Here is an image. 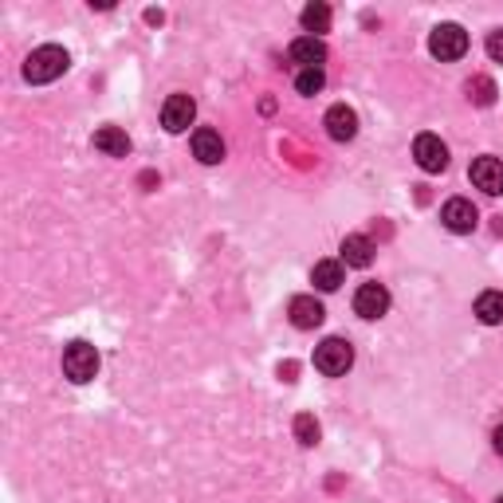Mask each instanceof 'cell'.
<instances>
[{
  "label": "cell",
  "instance_id": "cell-23",
  "mask_svg": "<svg viewBox=\"0 0 503 503\" xmlns=\"http://www.w3.org/2000/svg\"><path fill=\"white\" fill-rule=\"evenodd\" d=\"M492 440H496V452H499V457H503V425L496 429V437H492Z\"/></svg>",
  "mask_w": 503,
  "mask_h": 503
},
{
  "label": "cell",
  "instance_id": "cell-1",
  "mask_svg": "<svg viewBox=\"0 0 503 503\" xmlns=\"http://www.w3.org/2000/svg\"><path fill=\"white\" fill-rule=\"evenodd\" d=\"M67 67H71V55L64 52V47L44 44V47H35V52L24 59V79H28V83H52V79L64 75Z\"/></svg>",
  "mask_w": 503,
  "mask_h": 503
},
{
  "label": "cell",
  "instance_id": "cell-6",
  "mask_svg": "<svg viewBox=\"0 0 503 503\" xmlns=\"http://www.w3.org/2000/svg\"><path fill=\"white\" fill-rule=\"evenodd\" d=\"M193 118H197V103L189 99V94H170L162 106V126L170 130V134H182V130L193 126Z\"/></svg>",
  "mask_w": 503,
  "mask_h": 503
},
{
  "label": "cell",
  "instance_id": "cell-8",
  "mask_svg": "<svg viewBox=\"0 0 503 503\" xmlns=\"http://www.w3.org/2000/svg\"><path fill=\"white\" fill-rule=\"evenodd\" d=\"M287 59H291L299 71L322 67V64H327V44H322L319 35H299V40L291 44V52H287Z\"/></svg>",
  "mask_w": 503,
  "mask_h": 503
},
{
  "label": "cell",
  "instance_id": "cell-2",
  "mask_svg": "<svg viewBox=\"0 0 503 503\" xmlns=\"http://www.w3.org/2000/svg\"><path fill=\"white\" fill-rule=\"evenodd\" d=\"M429 52H433L440 64H452L468 52V32L460 24H437L433 35H429Z\"/></svg>",
  "mask_w": 503,
  "mask_h": 503
},
{
  "label": "cell",
  "instance_id": "cell-15",
  "mask_svg": "<svg viewBox=\"0 0 503 503\" xmlns=\"http://www.w3.org/2000/svg\"><path fill=\"white\" fill-rule=\"evenodd\" d=\"M94 150H103L106 158H126L130 150V138H126V130H118V126H103V130H94Z\"/></svg>",
  "mask_w": 503,
  "mask_h": 503
},
{
  "label": "cell",
  "instance_id": "cell-11",
  "mask_svg": "<svg viewBox=\"0 0 503 503\" xmlns=\"http://www.w3.org/2000/svg\"><path fill=\"white\" fill-rule=\"evenodd\" d=\"M287 315H291V322L299 330H315L322 327V319H327V311H322V303L315 295H295L291 307H287Z\"/></svg>",
  "mask_w": 503,
  "mask_h": 503
},
{
  "label": "cell",
  "instance_id": "cell-24",
  "mask_svg": "<svg viewBox=\"0 0 503 503\" xmlns=\"http://www.w3.org/2000/svg\"><path fill=\"white\" fill-rule=\"evenodd\" d=\"M496 503H503V496H499V499H496Z\"/></svg>",
  "mask_w": 503,
  "mask_h": 503
},
{
  "label": "cell",
  "instance_id": "cell-5",
  "mask_svg": "<svg viewBox=\"0 0 503 503\" xmlns=\"http://www.w3.org/2000/svg\"><path fill=\"white\" fill-rule=\"evenodd\" d=\"M413 158L425 173H445L449 170V146L437 134H421L413 142Z\"/></svg>",
  "mask_w": 503,
  "mask_h": 503
},
{
  "label": "cell",
  "instance_id": "cell-19",
  "mask_svg": "<svg viewBox=\"0 0 503 503\" xmlns=\"http://www.w3.org/2000/svg\"><path fill=\"white\" fill-rule=\"evenodd\" d=\"M299 20H303V28H307L311 35H319V32L330 28V8H327V5H307Z\"/></svg>",
  "mask_w": 503,
  "mask_h": 503
},
{
  "label": "cell",
  "instance_id": "cell-12",
  "mask_svg": "<svg viewBox=\"0 0 503 503\" xmlns=\"http://www.w3.org/2000/svg\"><path fill=\"white\" fill-rule=\"evenodd\" d=\"M322 126H327V134H330L334 142H350V138L358 134V114H354L346 103H339V106H330V111H327Z\"/></svg>",
  "mask_w": 503,
  "mask_h": 503
},
{
  "label": "cell",
  "instance_id": "cell-16",
  "mask_svg": "<svg viewBox=\"0 0 503 503\" xmlns=\"http://www.w3.org/2000/svg\"><path fill=\"white\" fill-rule=\"evenodd\" d=\"M311 283H315L319 291H339L342 287V263L339 260H319L315 268H311Z\"/></svg>",
  "mask_w": 503,
  "mask_h": 503
},
{
  "label": "cell",
  "instance_id": "cell-13",
  "mask_svg": "<svg viewBox=\"0 0 503 503\" xmlns=\"http://www.w3.org/2000/svg\"><path fill=\"white\" fill-rule=\"evenodd\" d=\"M193 158H197L201 165H217V162H224V142H221L217 130H209V126L193 130Z\"/></svg>",
  "mask_w": 503,
  "mask_h": 503
},
{
  "label": "cell",
  "instance_id": "cell-22",
  "mask_svg": "<svg viewBox=\"0 0 503 503\" xmlns=\"http://www.w3.org/2000/svg\"><path fill=\"white\" fill-rule=\"evenodd\" d=\"M488 55H492L496 64H503V28L488 35Z\"/></svg>",
  "mask_w": 503,
  "mask_h": 503
},
{
  "label": "cell",
  "instance_id": "cell-7",
  "mask_svg": "<svg viewBox=\"0 0 503 503\" xmlns=\"http://www.w3.org/2000/svg\"><path fill=\"white\" fill-rule=\"evenodd\" d=\"M440 221H445V229H449V232L464 236V232H472L476 224H480V212H476V205H472V201H464V197H452L449 205L440 209Z\"/></svg>",
  "mask_w": 503,
  "mask_h": 503
},
{
  "label": "cell",
  "instance_id": "cell-17",
  "mask_svg": "<svg viewBox=\"0 0 503 503\" xmlns=\"http://www.w3.org/2000/svg\"><path fill=\"white\" fill-rule=\"evenodd\" d=\"M476 319H480L484 327H499L503 322V291H484L476 299Z\"/></svg>",
  "mask_w": 503,
  "mask_h": 503
},
{
  "label": "cell",
  "instance_id": "cell-3",
  "mask_svg": "<svg viewBox=\"0 0 503 503\" xmlns=\"http://www.w3.org/2000/svg\"><path fill=\"white\" fill-rule=\"evenodd\" d=\"M350 366H354V346L346 339H327L315 350V370L327 378H342Z\"/></svg>",
  "mask_w": 503,
  "mask_h": 503
},
{
  "label": "cell",
  "instance_id": "cell-4",
  "mask_svg": "<svg viewBox=\"0 0 503 503\" xmlns=\"http://www.w3.org/2000/svg\"><path fill=\"white\" fill-rule=\"evenodd\" d=\"M64 374L75 381V386L91 381L94 374H99V350H94L91 342H71L64 350Z\"/></svg>",
  "mask_w": 503,
  "mask_h": 503
},
{
  "label": "cell",
  "instance_id": "cell-10",
  "mask_svg": "<svg viewBox=\"0 0 503 503\" xmlns=\"http://www.w3.org/2000/svg\"><path fill=\"white\" fill-rule=\"evenodd\" d=\"M472 185L484 189L488 197L503 193V162L499 158H476L472 162Z\"/></svg>",
  "mask_w": 503,
  "mask_h": 503
},
{
  "label": "cell",
  "instance_id": "cell-18",
  "mask_svg": "<svg viewBox=\"0 0 503 503\" xmlns=\"http://www.w3.org/2000/svg\"><path fill=\"white\" fill-rule=\"evenodd\" d=\"M319 437H322V429H319L315 417H311V413H299V417H295V440H299V445H303V449H315Z\"/></svg>",
  "mask_w": 503,
  "mask_h": 503
},
{
  "label": "cell",
  "instance_id": "cell-21",
  "mask_svg": "<svg viewBox=\"0 0 503 503\" xmlns=\"http://www.w3.org/2000/svg\"><path fill=\"white\" fill-rule=\"evenodd\" d=\"M327 75H322V67H307V71H295V91L299 94H319Z\"/></svg>",
  "mask_w": 503,
  "mask_h": 503
},
{
  "label": "cell",
  "instance_id": "cell-20",
  "mask_svg": "<svg viewBox=\"0 0 503 503\" xmlns=\"http://www.w3.org/2000/svg\"><path fill=\"white\" fill-rule=\"evenodd\" d=\"M468 99L476 106H492L496 103V83L488 79V75H472L468 79Z\"/></svg>",
  "mask_w": 503,
  "mask_h": 503
},
{
  "label": "cell",
  "instance_id": "cell-14",
  "mask_svg": "<svg viewBox=\"0 0 503 503\" xmlns=\"http://www.w3.org/2000/svg\"><path fill=\"white\" fill-rule=\"evenodd\" d=\"M342 260L350 263V268H370V263H374V241L362 232H350L342 241Z\"/></svg>",
  "mask_w": 503,
  "mask_h": 503
},
{
  "label": "cell",
  "instance_id": "cell-9",
  "mask_svg": "<svg viewBox=\"0 0 503 503\" xmlns=\"http://www.w3.org/2000/svg\"><path fill=\"white\" fill-rule=\"evenodd\" d=\"M354 311L362 319H381L390 311V291L381 283H362L354 295Z\"/></svg>",
  "mask_w": 503,
  "mask_h": 503
}]
</instances>
